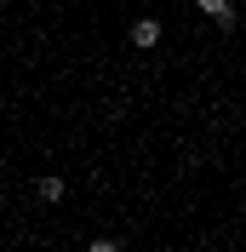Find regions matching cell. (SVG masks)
I'll use <instances>...</instances> for the list:
<instances>
[{
	"label": "cell",
	"instance_id": "6da1fadb",
	"mask_svg": "<svg viewBox=\"0 0 246 252\" xmlns=\"http://www.w3.org/2000/svg\"><path fill=\"white\" fill-rule=\"evenodd\" d=\"M132 46H138V52L160 46V17H138V23H132Z\"/></svg>",
	"mask_w": 246,
	"mask_h": 252
},
{
	"label": "cell",
	"instance_id": "3957f363",
	"mask_svg": "<svg viewBox=\"0 0 246 252\" xmlns=\"http://www.w3.org/2000/svg\"><path fill=\"white\" fill-rule=\"evenodd\" d=\"M34 201L58 206V201H63V178H52V172H46V178H40V184H34Z\"/></svg>",
	"mask_w": 246,
	"mask_h": 252
},
{
	"label": "cell",
	"instance_id": "277c9868",
	"mask_svg": "<svg viewBox=\"0 0 246 252\" xmlns=\"http://www.w3.org/2000/svg\"><path fill=\"white\" fill-rule=\"evenodd\" d=\"M86 252H121V241H92Z\"/></svg>",
	"mask_w": 246,
	"mask_h": 252
},
{
	"label": "cell",
	"instance_id": "7a4b0ae2",
	"mask_svg": "<svg viewBox=\"0 0 246 252\" xmlns=\"http://www.w3.org/2000/svg\"><path fill=\"white\" fill-rule=\"evenodd\" d=\"M195 6H200L206 17H212V23H223V29L235 23V6H229V0H195Z\"/></svg>",
	"mask_w": 246,
	"mask_h": 252
}]
</instances>
